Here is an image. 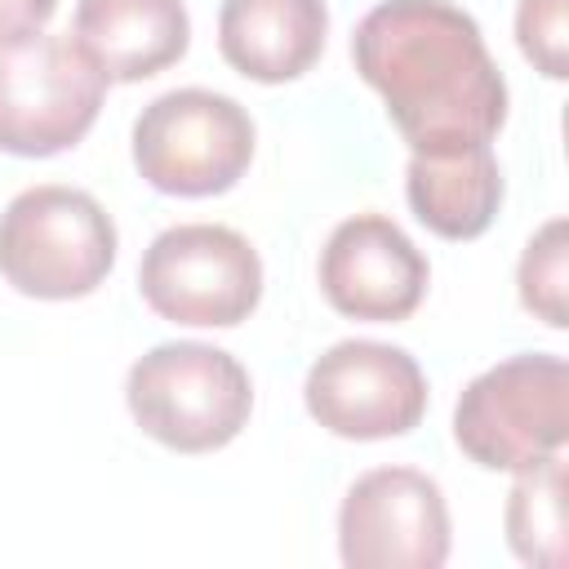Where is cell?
Segmentation results:
<instances>
[{"mask_svg": "<svg viewBox=\"0 0 569 569\" xmlns=\"http://www.w3.org/2000/svg\"><path fill=\"white\" fill-rule=\"evenodd\" d=\"M351 62L418 156L489 147L507 120V80L480 22L449 0L373 4L351 36Z\"/></svg>", "mask_w": 569, "mask_h": 569, "instance_id": "1", "label": "cell"}, {"mask_svg": "<svg viewBox=\"0 0 569 569\" xmlns=\"http://www.w3.org/2000/svg\"><path fill=\"white\" fill-rule=\"evenodd\" d=\"M124 405L142 436L173 453H213L231 445L253 409L244 365L209 342H160L133 360Z\"/></svg>", "mask_w": 569, "mask_h": 569, "instance_id": "2", "label": "cell"}, {"mask_svg": "<svg viewBox=\"0 0 569 569\" xmlns=\"http://www.w3.org/2000/svg\"><path fill=\"white\" fill-rule=\"evenodd\" d=\"M116 222L80 187L40 182L0 213V276L44 302L93 293L116 267Z\"/></svg>", "mask_w": 569, "mask_h": 569, "instance_id": "3", "label": "cell"}, {"mask_svg": "<svg viewBox=\"0 0 569 569\" xmlns=\"http://www.w3.org/2000/svg\"><path fill=\"white\" fill-rule=\"evenodd\" d=\"M453 440L485 471H525L569 440V365L525 351L476 373L453 405Z\"/></svg>", "mask_w": 569, "mask_h": 569, "instance_id": "4", "label": "cell"}, {"mask_svg": "<svg viewBox=\"0 0 569 569\" xmlns=\"http://www.w3.org/2000/svg\"><path fill=\"white\" fill-rule=\"evenodd\" d=\"M253 160L249 111L213 89H169L133 120V164L164 196H222Z\"/></svg>", "mask_w": 569, "mask_h": 569, "instance_id": "5", "label": "cell"}, {"mask_svg": "<svg viewBox=\"0 0 569 569\" xmlns=\"http://www.w3.org/2000/svg\"><path fill=\"white\" fill-rule=\"evenodd\" d=\"M138 289L160 320L231 329L249 320L262 298V258L222 222H178L147 244Z\"/></svg>", "mask_w": 569, "mask_h": 569, "instance_id": "6", "label": "cell"}, {"mask_svg": "<svg viewBox=\"0 0 569 569\" xmlns=\"http://www.w3.org/2000/svg\"><path fill=\"white\" fill-rule=\"evenodd\" d=\"M107 98V76L71 36H31L0 49V151L58 156L76 147Z\"/></svg>", "mask_w": 569, "mask_h": 569, "instance_id": "7", "label": "cell"}, {"mask_svg": "<svg viewBox=\"0 0 569 569\" xmlns=\"http://www.w3.org/2000/svg\"><path fill=\"white\" fill-rule=\"evenodd\" d=\"M307 413L342 440H391L409 436L427 413L422 365L391 342L347 338L333 342L302 382Z\"/></svg>", "mask_w": 569, "mask_h": 569, "instance_id": "8", "label": "cell"}, {"mask_svg": "<svg viewBox=\"0 0 569 569\" xmlns=\"http://www.w3.org/2000/svg\"><path fill=\"white\" fill-rule=\"evenodd\" d=\"M449 507L418 467L356 476L338 507V556L347 569H440L449 560Z\"/></svg>", "mask_w": 569, "mask_h": 569, "instance_id": "9", "label": "cell"}, {"mask_svg": "<svg viewBox=\"0 0 569 569\" xmlns=\"http://www.w3.org/2000/svg\"><path fill=\"white\" fill-rule=\"evenodd\" d=\"M427 280L431 267L422 249L387 213L342 218L320 249V293L351 320H409L427 298Z\"/></svg>", "mask_w": 569, "mask_h": 569, "instance_id": "10", "label": "cell"}, {"mask_svg": "<svg viewBox=\"0 0 569 569\" xmlns=\"http://www.w3.org/2000/svg\"><path fill=\"white\" fill-rule=\"evenodd\" d=\"M71 40L89 53L107 84H133L187 53L191 18L182 0H76Z\"/></svg>", "mask_w": 569, "mask_h": 569, "instance_id": "11", "label": "cell"}, {"mask_svg": "<svg viewBox=\"0 0 569 569\" xmlns=\"http://www.w3.org/2000/svg\"><path fill=\"white\" fill-rule=\"evenodd\" d=\"M329 36L325 0H222L218 49L227 67L258 84H284L307 76Z\"/></svg>", "mask_w": 569, "mask_h": 569, "instance_id": "12", "label": "cell"}, {"mask_svg": "<svg viewBox=\"0 0 569 569\" xmlns=\"http://www.w3.org/2000/svg\"><path fill=\"white\" fill-rule=\"evenodd\" d=\"M405 196L413 218L440 240H476L493 227L502 204V169L489 147L440 156H409Z\"/></svg>", "mask_w": 569, "mask_h": 569, "instance_id": "13", "label": "cell"}, {"mask_svg": "<svg viewBox=\"0 0 569 569\" xmlns=\"http://www.w3.org/2000/svg\"><path fill=\"white\" fill-rule=\"evenodd\" d=\"M502 525H507L511 551L525 565L560 569L569 560V542H565V458L560 453H547L533 467L516 471Z\"/></svg>", "mask_w": 569, "mask_h": 569, "instance_id": "14", "label": "cell"}, {"mask_svg": "<svg viewBox=\"0 0 569 569\" xmlns=\"http://www.w3.org/2000/svg\"><path fill=\"white\" fill-rule=\"evenodd\" d=\"M569 244H565V218H551L542 231L529 236L525 253H520V302L525 311H533L542 325L565 329L569 325V307H565V284H569Z\"/></svg>", "mask_w": 569, "mask_h": 569, "instance_id": "15", "label": "cell"}, {"mask_svg": "<svg viewBox=\"0 0 569 569\" xmlns=\"http://www.w3.org/2000/svg\"><path fill=\"white\" fill-rule=\"evenodd\" d=\"M516 40L520 53L551 80H565L569 53H565V0H520L516 9Z\"/></svg>", "mask_w": 569, "mask_h": 569, "instance_id": "16", "label": "cell"}, {"mask_svg": "<svg viewBox=\"0 0 569 569\" xmlns=\"http://www.w3.org/2000/svg\"><path fill=\"white\" fill-rule=\"evenodd\" d=\"M53 9H58V0H0V49L40 36L44 22L53 18Z\"/></svg>", "mask_w": 569, "mask_h": 569, "instance_id": "17", "label": "cell"}]
</instances>
